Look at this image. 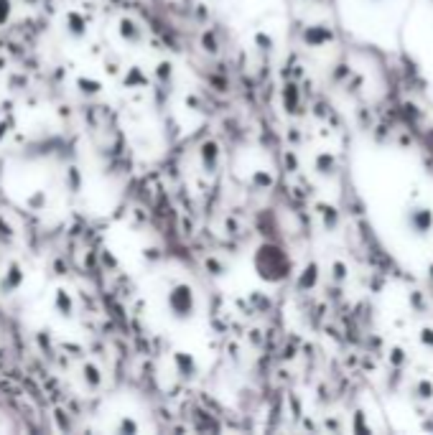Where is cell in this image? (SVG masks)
<instances>
[{"mask_svg":"<svg viewBox=\"0 0 433 435\" xmlns=\"http://www.w3.org/2000/svg\"><path fill=\"white\" fill-rule=\"evenodd\" d=\"M13 18V0H0V28H6Z\"/></svg>","mask_w":433,"mask_h":435,"instance_id":"9","label":"cell"},{"mask_svg":"<svg viewBox=\"0 0 433 435\" xmlns=\"http://www.w3.org/2000/svg\"><path fill=\"white\" fill-rule=\"evenodd\" d=\"M13 235H16V232H13V226L8 224V222H6V219L0 217V242H13Z\"/></svg>","mask_w":433,"mask_h":435,"instance_id":"10","label":"cell"},{"mask_svg":"<svg viewBox=\"0 0 433 435\" xmlns=\"http://www.w3.org/2000/svg\"><path fill=\"white\" fill-rule=\"evenodd\" d=\"M3 138H6V125L0 123V140H3Z\"/></svg>","mask_w":433,"mask_h":435,"instance_id":"11","label":"cell"},{"mask_svg":"<svg viewBox=\"0 0 433 435\" xmlns=\"http://www.w3.org/2000/svg\"><path fill=\"white\" fill-rule=\"evenodd\" d=\"M64 31H67L69 39L82 41L84 36H87V18L79 10H69L67 16H64Z\"/></svg>","mask_w":433,"mask_h":435,"instance_id":"5","label":"cell"},{"mask_svg":"<svg viewBox=\"0 0 433 435\" xmlns=\"http://www.w3.org/2000/svg\"><path fill=\"white\" fill-rule=\"evenodd\" d=\"M26 283V273L23 268L18 265V262H8V268L6 273L0 275V293L3 295H10V293H18Z\"/></svg>","mask_w":433,"mask_h":435,"instance_id":"3","label":"cell"},{"mask_svg":"<svg viewBox=\"0 0 433 435\" xmlns=\"http://www.w3.org/2000/svg\"><path fill=\"white\" fill-rule=\"evenodd\" d=\"M82 379H84V387L87 390H100L102 385V372L97 364H92V361H87L82 367Z\"/></svg>","mask_w":433,"mask_h":435,"instance_id":"7","label":"cell"},{"mask_svg":"<svg viewBox=\"0 0 433 435\" xmlns=\"http://www.w3.org/2000/svg\"><path fill=\"white\" fill-rule=\"evenodd\" d=\"M51 308H54V313L61 318H72L74 316V295L69 293V290H64V288H57L54 290V295H51Z\"/></svg>","mask_w":433,"mask_h":435,"instance_id":"4","label":"cell"},{"mask_svg":"<svg viewBox=\"0 0 433 435\" xmlns=\"http://www.w3.org/2000/svg\"><path fill=\"white\" fill-rule=\"evenodd\" d=\"M370 3H375V6H380V3H385V0H370Z\"/></svg>","mask_w":433,"mask_h":435,"instance_id":"12","label":"cell"},{"mask_svg":"<svg viewBox=\"0 0 433 435\" xmlns=\"http://www.w3.org/2000/svg\"><path fill=\"white\" fill-rule=\"evenodd\" d=\"M67 189L69 191H79L82 189V173H79V168H67Z\"/></svg>","mask_w":433,"mask_h":435,"instance_id":"8","label":"cell"},{"mask_svg":"<svg viewBox=\"0 0 433 435\" xmlns=\"http://www.w3.org/2000/svg\"><path fill=\"white\" fill-rule=\"evenodd\" d=\"M197 293L189 283L183 280H176V283L168 285L166 290V310L168 316L174 321H189V318L197 313Z\"/></svg>","mask_w":433,"mask_h":435,"instance_id":"1","label":"cell"},{"mask_svg":"<svg viewBox=\"0 0 433 435\" xmlns=\"http://www.w3.org/2000/svg\"><path fill=\"white\" fill-rule=\"evenodd\" d=\"M405 229L418 240H428L433 235V209L425 204H413L405 211Z\"/></svg>","mask_w":433,"mask_h":435,"instance_id":"2","label":"cell"},{"mask_svg":"<svg viewBox=\"0 0 433 435\" xmlns=\"http://www.w3.org/2000/svg\"><path fill=\"white\" fill-rule=\"evenodd\" d=\"M117 34L125 43H141L143 41V31L141 25L130 21V18H120V28H117Z\"/></svg>","mask_w":433,"mask_h":435,"instance_id":"6","label":"cell"}]
</instances>
